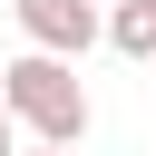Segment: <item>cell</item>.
Here are the masks:
<instances>
[{"label":"cell","instance_id":"cell-1","mask_svg":"<svg viewBox=\"0 0 156 156\" xmlns=\"http://www.w3.org/2000/svg\"><path fill=\"white\" fill-rule=\"evenodd\" d=\"M0 88H10V117H20L39 146H78V136H88L78 58H58V49H20V58L0 68Z\"/></svg>","mask_w":156,"mask_h":156},{"label":"cell","instance_id":"cell-2","mask_svg":"<svg viewBox=\"0 0 156 156\" xmlns=\"http://www.w3.org/2000/svg\"><path fill=\"white\" fill-rule=\"evenodd\" d=\"M10 20H20L29 49H58V58H88V49L107 39L98 0H10Z\"/></svg>","mask_w":156,"mask_h":156},{"label":"cell","instance_id":"cell-3","mask_svg":"<svg viewBox=\"0 0 156 156\" xmlns=\"http://www.w3.org/2000/svg\"><path fill=\"white\" fill-rule=\"evenodd\" d=\"M107 39H117L127 58H156V0H117V10H107Z\"/></svg>","mask_w":156,"mask_h":156},{"label":"cell","instance_id":"cell-4","mask_svg":"<svg viewBox=\"0 0 156 156\" xmlns=\"http://www.w3.org/2000/svg\"><path fill=\"white\" fill-rule=\"evenodd\" d=\"M0 156H20V117H10V88H0Z\"/></svg>","mask_w":156,"mask_h":156},{"label":"cell","instance_id":"cell-5","mask_svg":"<svg viewBox=\"0 0 156 156\" xmlns=\"http://www.w3.org/2000/svg\"><path fill=\"white\" fill-rule=\"evenodd\" d=\"M29 156H68V146H29Z\"/></svg>","mask_w":156,"mask_h":156}]
</instances>
